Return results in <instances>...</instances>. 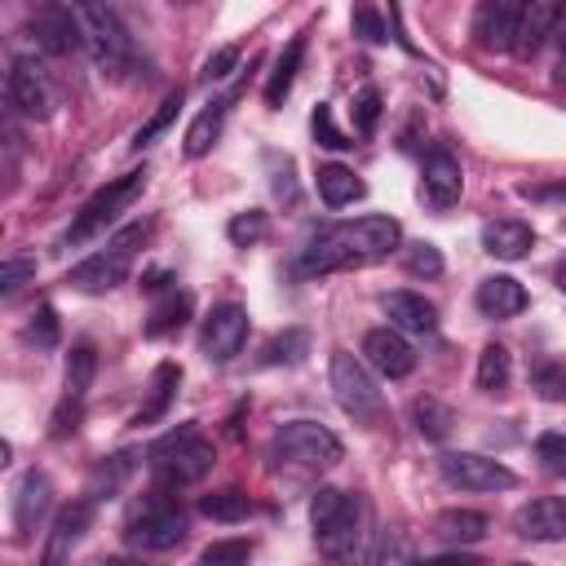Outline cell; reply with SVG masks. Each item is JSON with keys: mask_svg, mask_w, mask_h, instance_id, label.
Returning <instances> with one entry per match:
<instances>
[{"mask_svg": "<svg viewBox=\"0 0 566 566\" xmlns=\"http://www.w3.org/2000/svg\"><path fill=\"white\" fill-rule=\"evenodd\" d=\"M473 305H478L482 318H495V323H500V318H513V314L526 310V287H522L513 274H491V279L478 283Z\"/></svg>", "mask_w": 566, "mask_h": 566, "instance_id": "20", "label": "cell"}, {"mask_svg": "<svg viewBox=\"0 0 566 566\" xmlns=\"http://www.w3.org/2000/svg\"><path fill=\"white\" fill-rule=\"evenodd\" d=\"M31 35L44 53H75L84 44V31H80V18L75 9L66 4H44L31 13Z\"/></svg>", "mask_w": 566, "mask_h": 566, "instance_id": "14", "label": "cell"}, {"mask_svg": "<svg viewBox=\"0 0 566 566\" xmlns=\"http://www.w3.org/2000/svg\"><path fill=\"white\" fill-rule=\"evenodd\" d=\"M340 455H345L340 438L318 420H287L270 438V460L305 469V473L310 469H332V464H340Z\"/></svg>", "mask_w": 566, "mask_h": 566, "instance_id": "4", "label": "cell"}, {"mask_svg": "<svg viewBox=\"0 0 566 566\" xmlns=\"http://www.w3.org/2000/svg\"><path fill=\"white\" fill-rule=\"evenodd\" d=\"M190 310H195V296L190 292H177V287H168L155 305H150V314H146V336L155 340V336H168V332H177L186 318H190Z\"/></svg>", "mask_w": 566, "mask_h": 566, "instance_id": "27", "label": "cell"}, {"mask_svg": "<svg viewBox=\"0 0 566 566\" xmlns=\"http://www.w3.org/2000/svg\"><path fill=\"white\" fill-rule=\"evenodd\" d=\"M411 420H416V433H420V438H429V442H442V438L451 433V424H455V411H451L442 398H433V394H420V398L411 402Z\"/></svg>", "mask_w": 566, "mask_h": 566, "instance_id": "30", "label": "cell"}, {"mask_svg": "<svg viewBox=\"0 0 566 566\" xmlns=\"http://www.w3.org/2000/svg\"><path fill=\"white\" fill-rule=\"evenodd\" d=\"M371 566H424V562L416 557V548H411V539H407L402 531H385V539H380Z\"/></svg>", "mask_w": 566, "mask_h": 566, "instance_id": "38", "label": "cell"}, {"mask_svg": "<svg viewBox=\"0 0 566 566\" xmlns=\"http://www.w3.org/2000/svg\"><path fill=\"white\" fill-rule=\"evenodd\" d=\"M199 513L212 517V522H243L252 513V500L239 491V486H226V491H212L199 500Z\"/></svg>", "mask_w": 566, "mask_h": 566, "instance_id": "33", "label": "cell"}, {"mask_svg": "<svg viewBox=\"0 0 566 566\" xmlns=\"http://www.w3.org/2000/svg\"><path fill=\"white\" fill-rule=\"evenodd\" d=\"M305 354H310V332H301V327H287V332H279V336L265 345L261 363H270V367H274V363H287V367H292V363H301Z\"/></svg>", "mask_w": 566, "mask_h": 566, "instance_id": "35", "label": "cell"}, {"mask_svg": "<svg viewBox=\"0 0 566 566\" xmlns=\"http://www.w3.org/2000/svg\"><path fill=\"white\" fill-rule=\"evenodd\" d=\"M301 57H305V31L292 35V40L283 44V53L274 57V71H270V80H265V106H283V97L292 93V80H296V71H301Z\"/></svg>", "mask_w": 566, "mask_h": 566, "instance_id": "26", "label": "cell"}, {"mask_svg": "<svg viewBox=\"0 0 566 566\" xmlns=\"http://www.w3.org/2000/svg\"><path fill=\"white\" fill-rule=\"evenodd\" d=\"M314 142L318 146H327V150H349L354 146V137H345L340 128H336V119H332V106H314Z\"/></svg>", "mask_w": 566, "mask_h": 566, "instance_id": "42", "label": "cell"}, {"mask_svg": "<svg viewBox=\"0 0 566 566\" xmlns=\"http://www.w3.org/2000/svg\"><path fill=\"white\" fill-rule=\"evenodd\" d=\"M177 111H181V88H172V93H168V97L155 106V115H150V119H146V124L133 133V146H137V150H142V146H150V142H155V137H159V133H164V128L177 119Z\"/></svg>", "mask_w": 566, "mask_h": 566, "instance_id": "37", "label": "cell"}, {"mask_svg": "<svg viewBox=\"0 0 566 566\" xmlns=\"http://www.w3.org/2000/svg\"><path fill=\"white\" fill-rule=\"evenodd\" d=\"M177 385H181V367H177V363H159V367H155V376H150V394H146V402L137 407L133 424H155V420L168 411V402H172Z\"/></svg>", "mask_w": 566, "mask_h": 566, "instance_id": "29", "label": "cell"}, {"mask_svg": "<svg viewBox=\"0 0 566 566\" xmlns=\"http://www.w3.org/2000/svg\"><path fill=\"white\" fill-rule=\"evenodd\" d=\"M424 566H486V562L473 553H438V557H424Z\"/></svg>", "mask_w": 566, "mask_h": 566, "instance_id": "50", "label": "cell"}, {"mask_svg": "<svg viewBox=\"0 0 566 566\" xmlns=\"http://www.w3.org/2000/svg\"><path fill=\"white\" fill-rule=\"evenodd\" d=\"M363 358H367V367H376L385 380H402V376L416 367L411 345H407L402 332H394V327H371V332L363 336Z\"/></svg>", "mask_w": 566, "mask_h": 566, "instance_id": "16", "label": "cell"}, {"mask_svg": "<svg viewBox=\"0 0 566 566\" xmlns=\"http://www.w3.org/2000/svg\"><path fill=\"white\" fill-rule=\"evenodd\" d=\"M310 526L314 539L323 548V557H332L336 566H358L363 562V539H367V509L358 495L336 491V486H318L310 500Z\"/></svg>", "mask_w": 566, "mask_h": 566, "instance_id": "2", "label": "cell"}, {"mask_svg": "<svg viewBox=\"0 0 566 566\" xmlns=\"http://www.w3.org/2000/svg\"><path fill=\"white\" fill-rule=\"evenodd\" d=\"M349 27H354V35H358V40H367V44H385V40H389L385 18H380L376 9H367V4H358V9L349 13Z\"/></svg>", "mask_w": 566, "mask_h": 566, "instance_id": "43", "label": "cell"}, {"mask_svg": "<svg viewBox=\"0 0 566 566\" xmlns=\"http://www.w3.org/2000/svg\"><path fill=\"white\" fill-rule=\"evenodd\" d=\"M49 504H53V482H49L40 469H27V473L18 478V486H13V526H18L22 539H27V535L35 531V522L49 513Z\"/></svg>", "mask_w": 566, "mask_h": 566, "instance_id": "19", "label": "cell"}, {"mask_svg": "<svg viewBox=\"0 0 566 566\" xmlns=\"http://www.w3.org/2000/svg\"><path fill=\"white\" fill-rule=\"evenodd\" d=\"M181 539H186V513L177 504H150L124 531V544L137 553H164V548H177Z\"/></svg>", "mask_w": 566, "mask_h": 566, "instance_id": "9", "label": "cell"}, {"mask_svg": "<svg viewBox=\"0 0 566 566\" xmlns=\"http://www.w3.org/2000/svg\"><path fill=\"white\" fill-rule=\"evenodd\" d=\"M146 234H150V226H128V230H119V234L106 243V252H93L88 261L71 265L66 283H71L75 292H111L115 283L128 279V270H133V248H137Z\"/></svg>", "mask_w": 566, "mask_h": 566, "instance_id": "6", "label": "cell"}, {"mask_svg": "<svg viewBox=\"0 0 566 566\" xmlns=\"http://www.w3.org/2000/svg\"><path fill=\"white\" fill-rule=\"evenodd\" d=\"M248 557H252L248 539H212L199 553V566H248Z\"/></svg>", "mask_w": 566, "mask_h": 566, "instance_id": "39", "label": "cell"}, {"mask_svg": "<svg viewBox=\"0 0 566 566\" xmlns=\"http://www.w3.org/2000/svg\"><path fill=\"white\" fill-rule=\"evenodd\" d=\"M557 22H562V4H553V0H531V4H522V22H517V44H513V53L531 57V53L557 31Z\"/></svg>", "mask_w": 566, "mask_h": 566, "instance_id": "23", "label": "cell"}, {"mask_svg": "<svg viewBox=\"0 0 566 566\" xmlns=\"http://www.w3.org/2000/svg\"><path fill=\"white\" fill-rule=\"evenodd\" d=\"M327 376H332V394H336V402H340L354 420H376V416H380V389H376L371 371H367L354 354L336 349Z\"/></svg>", "mask_w": 566, "mask_h": 566, "instance_id": "8", "label": "cell"}, {"mask_svg": "<svg viewBox=\"0 0 566 566\" xmlns=\"http://www.w3.org/2000/svg\"><path fill=\"white\" fill-rule=\"evenodd\" d=\"M517 22H522V4L517 0H486L473 13V40L486 53H509L517 44Z\"/></svg>", "mask_w": 566, "mask_h": 566, "instance_id": "13", "label": "cell"}, {"mask_svg": "<svg viewBox=\"0 0 566 566\" xmlns=\"http://www.w3.org/2000/svg\"><path fill=\"white\" fill-rule=\"evenodd\" d=\"M133 469H137V451L106 455V460L93 469V478H88V500H106V495H115V491L133 478Z\"/></svg>", "mask_w": 566, "mask_h": 566, "instance_id": "31", "label": "cell"}, {"mask_svg": "<svg viewBox=\"0 0 566 566\" xmlns=\"http://www.w3.org/2000/svg\"><path fill=\"white\" fill-rule=\"evenodd\" d=\"M97 517V500H71L66 509H57L53 526H49V539H44V553H40V566H62L71 557V548L84 539V531L93 526Z\"/></svg>", "mask_w": 566, "mask_h": 566, "instance_id": "12", "label": "cell"}, {"mask_svg": "<svg viewBox=\"0 0 566 566\" xmlns=\"http://www.w3.org/2000/svg\"><path fill=\"white\" fill-rule=\"evenodd\" d=\"M402 230L394 217H358V221H336L323 226L296 256L301 274H327V270H354L389 256L398 248Z\"/></svg>", "mask_w": 566, "mask_h": 566, "instance_id": "1", "label": "cell"}, {"mask_svg": "<svg viewBox=\"0 0 566 566\" xmlns=\"http://www.w3.org/2000/svg\"><path fill=\"white\" fill-rule=\"evenodd\" d=\"M106 566H142V562H133V557H115V562H106Z\"/></svg>", "mask_w": 566, "mask_h": 566, "instance_id": "52", "label": "cell"}, {"mask_svg": "<svg viewBox=\"0 0 566 566\" xmlns=\"http://www.w3.org/2000/svg\"><path fill=\"white\" fill-rule=\"evenodd\" d=\"M314 186H318V199L327 208H345V203H354V199L367 195L363 177H354V168H345V164H323L314 172Z\"/></svg>", "mask_w": 566, "mask_h": 566, "instance_id": "24", "label": "cell"}, {"mask_svg": "<svg viewBox=\"0 0 566 566\" xmlns=\"http://www.w3.org/2000/svg\"><path fill=\"white\" fill-rule=\"evenodd\" d=\"M226 234H230V243H234V248H252V243H261V239L270 234V217H265L261 208L234 212V217H230V226H226Z\"/></svg>", "mask_w": 566, "mask_h": 566, "instance_id": "36", "label": "cell"}, {"mask_svg": "<svg viewBox=\"0 0 566 566\" xmlns=\"http://www.w3.org/2000/svg\"><path fill=\"white\" fill-rule=\"evenodd\" d=\"M420 190L433 208H451L464 190V172H460V159L451 150H429L424 155V177H420Z\"/></svg>", "mask_w": 566, "mask_h": 566, "instance_id": "18", "label": "cell"}, {"mask_svg": "<svg viewBox=\"0 0 566 566\" xmlns=\"http://www.w3.org/2000/svg\"><path fill=\"white\" fill-rule=\"evenodd\" d=\"M27 340H35L40 349H53L57 345V310L53 305H40L27 323Z\"/></svg>", "mask_w": 566, "mask_h": 566, "instance_id": "44", "label": "cell"}, {"mask_svg": "<svg viewBox=\"0 0 566 566\" xmlns=\"http://www.w3.org/2000/svg\"><path fill=\"white\" fill-rule=\"evenodd\" d=\"M526 199H539V203H566V181H553V186H522Z\"/></svg>", "mask_w": 566, "mask_h": 566, "instance_id": "49", "label": "cell"}, {"mask_svg": "<svg viewBox=\"0 0 566 566\" xmlns=\"http://www.w3.org/2000/svg\"><path fill=\"white\" fill-rule=\"evenodd\" d=\"M146 460H150V469H155V478L164 486H190V482L208 478L217 451L195 424H177V429H168L164 438L150 442Z\"/></svg>", "mask_w": 566, "mask_h": 566, "instance_id": "3", "label": "cell"}, {"mask_svg": "<svg viewBox=\"0 0 566 566\" xmlns=\"http://www.w3.org/2000/svg\"><path fill=\"white\" fill-rule=\"evenodd\" d=\"M482 248L500 261H522L535 248V230L517 217H495V221L482 226Z\"/></svg>", "mask_w": 566, "mask_h": 566, "instance_id": "21", "label": "cell"}, {"mask_svg": "<svg viewBox=\"0 0 566 566\" xmlns=\"http://www.w3.org/2000/svg\"><path fill=\"white\" fill-rule=\"evenodd\" d=\"M535 385H539L544 398H566V367H544L535 376Z\"/></svg>", "mask_w": 566, "mask_h": 566, "instance_id": "48", "label": "cell"}, {"mask_svg": "<svg viewBox=\"0 0 566 566\" xmlns=\"http://www.w3.org/2000/svg\"><path fill=\"white\" fill-rule=\"evenodd\" d=\"M27 279H35V256H9V261L0 265V292H4V296H13Z\"/></svg>", "mask_w": 566, "mask_h": 566, "instance_id": "45", "label": "cell"}, {"mask_svg": "<svg viewBox=\"0 0 566 566\" xmlns=\"http://www.w3.org/2000/svg\"><path fill=\"white\" fill-rule=\"evenodd\" d=\"M376 119H380V93H376V88H363V93L354 97V124H358V133H363V137L376 133Z\"/></svg>", "mask_w": 566, "mask_h": 566, "instance_id": "46", "label": "cell"}, {"mask_svg": "<svg viewBox=\"0 0 566 566\" xmlns=\"http://www.w3.org/2000/svg\"><path fill=\"white\" fill-rule=\"evenodd\" d=\"M234 66H239V49H234V44H221V49L203 62V80H226Z\"/></svg>", "mask_w": 566, "mask_h": 566, "instance_id": "47", "label": "cell"}, {"mask_svg": "<svg viewBox=\"0 0 566 566\" xmlns=\"http://www.w3.org/2000/svg\"><path fill=\"white\" fill-rule=\"evenodd\" d=\"M513 526H517V535L539 539V544L566 539V500L562 495H539V500H531L513 513Z\"/></svg>", "mask_w": 566, "mask_h": 566, "instance_id": "17", "label": "cell"}, {"mask_svg": "<svg viewBox=\"0 0 566 566\" xmlns=\"http://www.w3.org/2000/svg\"><path fill=\"white\" fill-rule=\"evenodd\" d=\"M535 460H539L548 473L566 478V433H562V429L539 433V438H535Z\"/></svg>", "mask_w": 566, "mask_h": 566, "instance_id": "41", "label": "cell"}, {"mask_svg": "<svg viewBox=\"0 0 566 566\" xmlns=\"http://www.w3.org/2000/svg\"><path fill=\"white\" fill-rule=\"evenodd\" d=\"M93 376H97V349H93L88 340L71 345V354H66V398H71V402H84Z\"/></svg>", "mask_w": 566, "mask_h": 566, "instance_id": "32", "label": "cell"}, {"mask_svg": "<svg viewBox=\"0 0 566 566\" xmlns=\"http://www.w3.org/2000/svg\"><path fill=\"white\" fill-rule=\"evenodd\" d=\"M438 469H442V478H447L451 486H460V491H509V486L517 482L509 464H500V460H491V455H478V451H447V455L438 460Z\"/></svg>", "mask_w": 566, "mask_h": 566, "instance_id": "10", "label": "cell"}, {"mask_svg": "<svg viewBox=\"0 0 566 566\" xmlns=\"http://www.w3.org/2000/svg\"><path fill=\"white\" fill-rule=\"evenodd\" d=\"M146 190V168H133V172H124V177H115V181H106L80 212H75V221L66 226V234H62V243L66 248H80V243H88V239H97L137 195Z\"/></svg>", "mask_w": 566, "mask_h": 566, "instance_id": "5", "label": "cell"}, {"mask_svg": "<svg viewBox=\"0 0 566 566\" xmlns=\"http://www.w3.org/2000/svg\"><path fill=\"white\" fill-rule=\"evenodd\" d=\"M75 18H80L84 44L93 49L102 71L119 75V71L133 66V35H128V27L119 22V13L111 4H75Z\"/></svg>", "mask_w": 566, "mask_h": 566, "instance_id": "7", "label": "cell"}, {"mask_svg": "<svg viewBox=\"0 0 566 566\" xmlns=\"http://www.w3.org/2000/svg\"><path fill=\"white\" fill-rule=\"evenodd\" d=\"M4 93H9V106H18L22 115L31 119H44L53 111V93H49V80L40 75V66L31 57H18L9 66V80H4Z\"/></svg>", "mask_w": 566, "mask_h": 566, "instance_id": "15", "label": "cell"}, {"mask_svg": "<svg viewBox=\"0 0 566 566\" xmlns=\"http://www.w3.org/2000/svg\"><path fill=\"white\" fill-rule=\"evenodd\" d=\"M486 531H491V517L478 513V509H447V513L433 517V535L447 539V544H455V548L460 544H478Z\"/></svg>", "mask_w": 566, "mask_h": 566, "instance_id": "25", "label": "cell"}, {"mask_svg": "<svg viewBox=\"0 0 566 566\" xmlns=\"http://www.w3.org/2000/svg\"><path fill=\"white\" fill-rule=\"evenodd\" d=\"M385 314L394 332H411V336H429L438 327V310L433 301H424L420 292H389L385 296Z\"/></svg>", "mask_w": 566, "mask_h": 566, "instance_id": "22", "label": "cell"}, {"mask_svg": "<svg viewBox=\"0 0 566 566\" xmlns=\"http://www.w3.org/2000/svg\"><path fill=\"white\" fill-rule=\"evenodd\" d=\"M402 261H407V270L416 274V279H438L442 274V252L433 248V243H407L402 248Z\"/></svg>", "mask_w": 566, "mask_h": 566, "instance_id": "40", "label": "cell"}, {"mask_svg": "<svg viewBox=\"0 0 566 566\" xmlns=\"http://www.w3.org/2000/svg\"><path fill=\"white\" fill-rule=\"evenodd\" d=\"M248 345V310L226 301L217 305L208 318H203V332H199V354L208 363H230L239 349Z\"/></svg>", "mask_w": 566, "mask_h": 566, "instance_id": "11", "label": "cell"}, {"mask_svg": "<svg viewBox=\"0 0 566 566\" xmlns=\"http://www.w3.org/2000/svg\"><path fill=\"white\" fill-rule=\"evenodd\" d=\"M226 111H230V97H217V102H208V106L190 119V128H186V155H190V159H199V155L212 150V142L221 137Z\"/></svg>", "mask_w": 566, "mask_h": 566, "instance_id": "28", "label": "cell"}, {"mask_svg": "<svg viewBox=\"0 0 566 566\" xmlns=\"http://www.w3.org/2000/svg\"><path fill=\"white\" fill-rule=\"evenodd\" d=\"M509 376H513V358H509V349H504V345H486V349L478 354V389L500 394V389L509 385Z\"/></svg>", "mask_w": 566, "mask_h": 566, "instance_id": "34", "label": "cell"}, {"mask_svg": "<svg viewBox=\"0 0 566 566\" xmlns=\"http://www.w3.org/2000/svg\"><path fill=\"white\" fill-rule=\"evenodd\" d=\"M553 279H557V287L566 292V261H557V270H553Z\"/></svg>", "mask_w": 566, "mask_h": 566, "instance_id": "51", "label": "cell"}, {"mask_svg": "<svg viewBox=\"0 0 566 566\" xmlns=\"http://www.w3.org/2000/svg\"><path fill=\"white\" fill-rule=\"evenodd\" d=\"M517 566H522V562H517Z\"/></svg>", "mask_w": 566, "mask_h": 566, "instance_id": "53", "label": "cell"}]
</instances>
